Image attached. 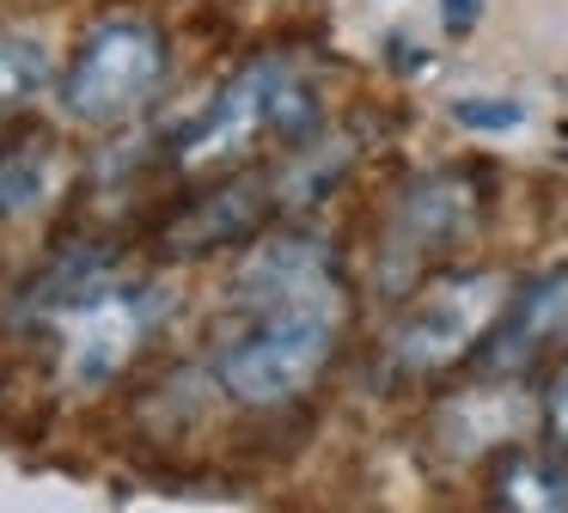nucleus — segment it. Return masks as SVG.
<instances>
[{
    "mask_svg": "<svg viewBox=\"0 0 568 513\" xmlns=\"http://www.w3.org/2000/svg\"><path fill=\"white\" fill-rule=\"evenodd\" d=\"M312 122H318V92H312L287 61H257V68H245L209 110H202V122L184 134V153L178 159H184L190 171L226 165V159H239L251 141H263V134L300 141Z\"/></svg>",
    "mask_w": 568,
    "mask_h": 513,
    "instance_id": "nucleus-1",
    "label": "nucleus"
},
{
    "mask_svg": "<svg viewBox=\"0 0 568 513\" xmlns=\"http://www.w3.org/2000/svg\"><path fill=\"white\" fill-rule=\"evenodd\" d=\"M331 354H336V318L331 312H270L245 336L226 342L214 373H221V385L245 410H275V403H294L300 391L318 385Z\"/></svg>",
    "mask_w": 568,
    "mask_h": 513,
    "instance_id": "nucleus-2",
    "label": "nucleus"
},
{
    "mask_svg": "<svg viewBox=\"0 0 568 513\" xmlns=\"http://www.w3.org/2000/svg\"><path fill=\"white\" fill-rule=\"evenodd\" d=\"M165 80V37L148 19H104L99 31L80 43L74 68L62 80V110L87 129H111V122L135 117Z\"/></svg>",
    "mask_w": 568,
    "mask_h": 513,
    "instance_id": "nucleus-3",
    "label": "nucleus"
},
{
    "mask_svg": "<svg viewBox=\"0 0 568 513\" xmlns=\"http://www.w3.org/2000/svg\"><path fill=\"white\" fill-rule=\"evenodd\" d=\"M507 312V275L477 269V275L434 281L409 300V312L392 330V366L409 379L440 373V366L465 361L470 349H483V336L495 330V318Z\"/></svg>",
    "mask_w": 568,
    "mask_h": 513,
    "instance_id": "nucleus-4",
    "label": "nucleus"
},
{
    "mask_svg": "<svg viewBox=\"0 0 568 513\" xmlns=\"http://www.w3.org/2000/svg\"><path fill=\"white\" fill-rule=\"evenodd\" d=\"M483 214V183L470 171H428L422 183H409L392 220V251H385V275H404L422 256H440L477 227Z\"/></svg>",
    "mask_w": 568,
    "mask_h": 513,
    "instance_id": "nucleus-5",
    "label": "nucleus"
},
{
    "mask_svg": "<svg viewBox=\"0 0 568 513\" xmlns=\"http://www.w3.org/2000/svg\"><path fill=\"white\" fill-rule=\"evenodd\" d=\"M233 293L257 318H270V312H331L336 318V305H343L336 300L343 281H336V263L318 239H275L263 251H251Z\"/></svg>",
    "mask_w": 568,
    "mask_h": 513,
    "instance_id": "nucleus-6",
    "label": "nucleus"
},
{
    "mask_svg": "<svg viewBox=\"0 0 568 513\" xmlns=\"http://www.w3.org/2000/svg\"><path fill=\"white\" fill-rule=\"evenodd\" d=\"M148 324H153V305L141 288H104L92 300H80L74 318H68V361H62L68 379L80 391L111 385L129 366V354L141 349Z\"/></svg>",
    "mask_w": 568,
    "mask_h": 513,
    "instance_id": "nucleus-7",
    "label": "nucleus"
},
{
    "mask_svg": "<svg viewBox=\"0 0 568 513\" xmlns=\"http://www.w3.org/2000/svg\"><path fill=\"white\" fill-rule=\"evenodd\" d=\"M562 342H568V263L531 275L526 288L507 300L501 324H495L477 349V366L489 379H519L550 349H562Z\"/></svg>",
    "mask_w": 568,
    "mask_h": 513,
    "instance_id": "nucleus-8",
    "label": "nucleus"
},
{
    "mask_svg": "<svg viewBox=\"0 0 568 513\" xmlns=\"http://www.w3.org/2000/svg\"><path fill=\"white\" fill-rule=\"evenodd\" d=\"M275 202V178H239L226 190L202 195L172 232H165V251L172 256H202V251H221V244H239L257 232V220L270 214Z\"/></svg>",
    "mask_w": 568,
    "mask_h": 513,
    "instance_id": "nucleus-9",
    "label": "nucleus"
},
{
    "mask_svg": "<svg viewBox=\"0 0 568 513\" xmlns=\"http://www.w3.org/2000/svg\"><path fill=\"white\" fill-rule=\"evenodd\" d=\"M501 513H568V471L544 452H514L495 471Z\"/></svg>",
    "mask_w": 568,
    "mask_h": 513,
    "instance_id": "nucleus-10",
    "label": "nucleus"
},
{
    "mask_svg": "<svg viewBox=\"0 0 568 513\" xmlns=\"http://www.w3.org/2000/svg\"><path fill=\"white\" fill-rule=\"evenodd\" d=\"M43 80H50L43 43H31V37H0V117L19 110L26 98H38Z\"/></svg>",
    "mask_w": 568,
    "mask_h": 513,
    "instance_id": "nucleus-11",
    "label": "nucleus"
},
{
    "mask_svg": "<svg viewBox=\"0 0 568 513\" xmlns=\"http://www.w3.org/2000/svg\"><path fill=\"white\" fill-rule=\"evenodd\" d=\"M50 195V159L43 153H7L0 159V220L31 214Z\"/></svg>",
    "mask_w": 568,
    "mask_h": 513,
    "instance_id": "nucleus-12",
    "label": "nucleus"
},
{
    "mask_svg": "<svg viewBox=\"0 0 568 513\" xmlns=\"http://www.w3.org/2000/svg\"><path fill=\"white\" fill-rule=\"evenodd\" d=\"M519 117H526L519 104H477V98H470V104H453L458 129H514Z\"/></svg>",
    "mask_w": 568,
    "mask_h": 513,
    "instance_id": "nucleus-13",
    "label": "nucleus"
},
{
    "mask_svg": "<svg viewBox=\"0 0 568 513\" xmlns=\"http://www.w3.org/2000/svg\"><path fill=\"white\" fill-rule=\"evenodd\" d=\"M544 415H550V428H556V440L568 446V366L556 373V385H550V398H544Z\"/></svg>",
    "mask_w": 568,
    "mask_h": 513,
    "instance_id": "nucleus-14",
    "label": "nucleus"
},
{
    "mask_svg": "<svg viewBox=\"0 0 568 513\" xmlns=\"http://www.w3.org/2000/svg\"><path fill=\"white\" fill-rule=\"evenodd\" d=\"M440 19H446V31H453V37H465L470 24L483 19V0H446V7H440Z\"/></svg>",
    "mask_w": 568,
    "mask_h": 513,
    "instance_id": "nucleus-15",
    "label": "nucleus"
}]
</instances>
